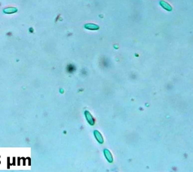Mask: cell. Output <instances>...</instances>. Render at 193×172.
<instances>
[{
  "label": "cell",
  "instance_id": "obj_1",
  "mask_svg": "<svg viewBox=\"0 0 193 172\" xmlns=\"http://www.w3.org/2000/svg\"><path fill=\"white\" fill-rule=\"evenodd\" d=\"M85 116H86V118L87 119L88 122L91 125H94L95 123V120L93 118V117H92V115L90 114V112H88V111H85Z\"/></svg>",
  "mask_w": 193,
  "mask_h": 172
},
{
  "label": "cell",
  "instance_id": "obj_3",
  "mask_svg": "<svg viewBox=\"0 0 193 172\" xmlns=\"http://www.w3.org/2000/svg\"><path fill=\"white\" fill-rule=\"evenodd\" d=\"M104 154H105V156L107 160L109 162H110V163L112 162L113 158H112V154H111L110 151L107 149L104 150Z\"/></svg>",
  "mask_w": 193,
  "mask_h": 172
},
{
  "label": "cell",
  "instance_id": "obj_5",
  "mask_svg": "<svg viewBox=\"0 0 193 172\" xmlns=\"http://www.w3.org/2000/svg\"><path fill=\"white\" fill-rule=\"evenodd\" d=\"M17 11L18 9L15 7H8L4 9V13H14Z\"/></svg>",
  "mask_w": 193,
  "mask_h": 172
},
{
  "label": "cell",
  "instance_id": "obj_6",
  "mask_svg": "<svg viewBox=\"0 0 193 172\" xmlns=\"http://www.w3.org/2000/svg\"><path fill=\"white\" fill-rule=\"evenodd\" d=\"M160 4H161V6H162L164 8H165L167 11H171L172 10V7L170 5L168 4V3H167V2L164 1H160Z\"/></svg>",
  "mask_w": 193,
  "mask_h": 172
},
{
  "label": "cell",
  "instance_id": "obj_2",
  "mask_svg": "<svg viewBox=\"0 0 193 172\" xmlns=\"http://www.w3.org/2000/svg\"><path fill=\"white\" fill-rule=\"evenodd\" d=\"M84 27L87 30H98L99 26L94 24V23H87L84 25Z\"/></svg>",
  "mask_w": 193,
  "mask_h": 172
},
{
  "label": "cell",
  "instance_id": "obj_4",
  "mask_svg": "<svg viewBox=\"0 0 193 172\" xmlns=\"http://www.w3.org/2000/svg\"><path fill=\"white\" fill-rule=\"evenodd\" d=\"M94 135L95 137L96 138V140H97L100 143H103V138H102L101 134H100L99 131H95Z\"/></svg>",
  "mask_w": 193,
  "mask_h": 172
}]
</instances>
